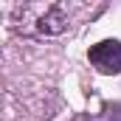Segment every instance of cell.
Here are the masks:
<instances>
[{
  "label": "cell",
  "instance_id": "obj_1",
  "mask_svg": "<svg viewBox=\"0 0 121 121\" xmlns=\"http://www.w3.org/2000/svg\"><path fill=\"white\" fill-rule=\"evenodd\" d=\"M90 65L99 70V73H118L121 70V42L118 39H101L96 42L87 54Z\"/></svg>",
  "mask_w": 121,
  "mask_h": 121
},
{
  "label": "cell",
  "instance_id": "obj_2",
  "mask_svg": "<svg viewBox=\"0 0 121 121\" xmlns=\"http://www.w3.org/2000/svg\"><path fill=\"white\" fill-rule=\"evenodd\" d=\"M68 26V17H65V11H62L59 6H51L42 17H39V23H37V31L39 34H62Z\"/></svg>",
  "mask_w": 121,
  "mask_h": 121
}]
</instances>
